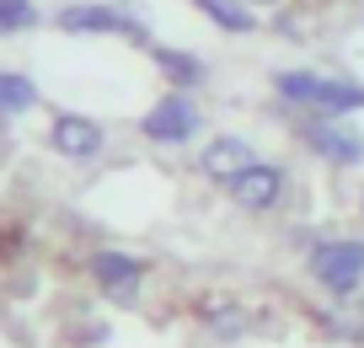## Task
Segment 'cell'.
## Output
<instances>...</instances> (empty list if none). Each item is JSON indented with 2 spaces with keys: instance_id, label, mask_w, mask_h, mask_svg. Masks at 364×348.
Wrapping results in <instances>:
<instances>
[{
  "instance_id": "cell-3",
  "label": "cell",
  "mask_w": 364,
  "mask_h": 348,
  "mask_svg": "<svg viewBox=\"0 0 364 348\" xmlns=\"http://www.w3.org/2000/svg\"><path fill=\"white\" fill-rule=\"evenodd\" d=\"M289 139L306 161H316L321 172L343 177V172L364 167V129L353 118H327V112H289L284 118Z\"/></svg>"
},
{
  "instance_id": "cell-6",
  "label": "cell",
  "mask_w": 364,
  "mask_h": 348,
  "mask_svg": "<svg viewBox=\"0 0 364 348\" xmlns=\"http://www.w3.org/2000/svg\"><path fill=\"white\" fill-rule=\"evenodd\" d=\"M134 129H139V139H145L150 150L177 156V150H193L198 139L209 135V107L198 102V91H171V86H161V97L139 112Z\"/></svg>"
},
{
  "instance_id": "cell-11",
  "label": "cell",
  "mask_w": 364,
  "mask_h": 348,
  "mask_svg": "<svg viewBox=\"0 0 364 348\" xmlns=\"http://www.w3.org/2000/svg\"><path fill=\"white\" fill-rule=\"evenodd\" d=\"M150 65H156L161 86H171V91H204L215 80V65L198 48H182V43H156L150 48Z\"/></svg>"
},
{
  "instance_id": "cell-1",
  "label": "cell",
  "mask_w": 364,
  "mask_h": 348,
  "mask_svg": "<svg viewBox=\"0 0 364 348\" xmlns=\"http://www.w3.org/2000/svg\"><path fill=\"white\" fill-rule=\"evenodd\" d=\"M268 97L284 112H327V118H359L364 112V75L348 70H321V65H273L268 70Z\"/></svg>"
},
{
  "instance_id": "cell-17",
  "label": "cell",
  "mask_w": 364,
  "mask_h": 348,
  "mask_svg": "<svg viewBox=\"0 0 364 348\" xmlns=\"http://www.w3.org/2000/svg\"><path fill=\"white\" fill-rule=\"evenodd\" d=\"M353 220H359V231H364V188H359V199H353Z\"/></svg>"
},
{
  "instance_id": "cell-5",
  "label": "cell",
  "mask_w": 364,
  "mask_h": 348,
  "mask_svg": "<svg viewBox=\"0 0 364 348\" xmlns=\"http://www.w3.org/2000/svg\"><path fill=\"white\" fill-rule=\"evenodd\" d=\"M80 273H86L91 295L102 305H113V311H139L150 295V279H156L150 258H139L129 247H91L80 258Z\"/></svg>"
},
{
  "instance_id": "cell-9",
  "label": "cell",
  "mask_w": 364,
  "mask_h": 348,
  "mask_svg": "<svg viewBox=\"0 0 364 348\" xmlns=\"http://www.w3.org/2000/svg\"><path fill=\"white\" fill-rule=\"evenodd\" d=\"M262 156H268V150H262L257 135H247V129H209V135L193 145V172L209 182V188L225 193L230 182H236L247 167H257Z\"/></svg>"
},
{
  "instance_id": "cell-14",
  "label": "cell",
  "mask_w": 364,
  "mask_h": 348,
  "mask_svg": "<svg viewBox=\"0 0 364 348\" xmlns=\"http://www.w3.org/2000/svg\"><path fill=\"white\" fill-rule=\"evenodd\" d=\"M43 107V91L27 70H0V124H16L27 112Z\"/></svg>"
},
{
  "instance_id": "cell-10",
  "label": "cell",
  "mask_w": 364,
  "mask_h": 348,
  "mask_svg": "<svg viewBox=\"0 0 364 348\" xmlns=\"http://www.w3.org/2000/svg\"><path fill=\"white\" fill-rule=\"evenodd\" d=\"M48 156H59L65 167H97V161L107 156V145H113V135H107L102 118H91V112H54L48 118V135H43Z\"/></svg>"
},
{
  "instance_id": "cell-15",
  "label": "cell",
  "mask_w": 364,
  "mask_h": 348,
  "mask_svg": "<svg viewBox=\"0 0 364 348\" xmlns=\"http://www.w3.org/2000/svg\"><path fill=\"white\" fill-rule=\"evenodd\" d=\"M43 27V11L38 0H0V38H22Z\"/></svg>"
},
{
  "instance_id": "cell-12",
  "label": "cell",
  "mask_w": 364,
  "mask_h": 348,
  "mask_svg": "<svg viewBox=\"0 0 364 348\" xmlns=\"http://www.w3.org/2000/svg\"><path fill=\"white\" fill-rule=\"evenodd\" d=\"M306 322L338 348H364V295L359 300H321L306 311Z\"/></svg>"
},
{
  "instance_id": "cell-4",
  "label": "cell",
  "mask_w": 364,
  "mask_h": 348,
  "mask_svg": "<svg viewBox=\"0 0 364 348\" xmlns=\"http://www.w3.org/2000/svg\"><path fill=\"white\" fill-rule=\"evenodd\" d=\"M54 27L70 38H124L134 48H156V27L139 0H70L54 11Z\"/></svg>"
},
{
  "instance_id": "cell-7",
  "label": "cell",
  "mask_w": 364,
  "mask_h": 348,
  "mask_svg": "<svg viewBox=\"0 0 364 348\" xmlns=\"http://www.w3.org/2000/svg\"><path fill=\"white\" fill-rule=\"evenodd\" d=\"M230 209L247 214V220H273V214H284L289 204L300 199V177L284 156H262L257 167H247L236 182L225 188Z\"/></svg>"
},
{
  "instance_id": "cell-8",
  "label": "cell",
  "mask_w": 364,
  "mask_h": 348,
  "mask_svg": "<svg viewBox=\"0 0 364 348\" xmlns=\"http://www.w3.org/2000/svg\"><path fill=\"white\" fill-rule=\"evenodd\" d=\"M193 322H198V332H204L209 343H220V348H241V343H252V337L268 327V322H262V305L247 300V295H236V290L198 295Z\"/></svg>"
},
{
  "instance_id": "cell-18",
  "label": "cell",
  "mask_w": 364,
  "mask_h": 348,
  "mask_svg": "<svg viewBox=\"0 0 364 348\" xmlns=\"http://www.w3.org/2000/svg\"><path fill=\"white\" fill-rule=\"evenodd\" d=\"M353 6H364V0H353Z\"/></svg>"
},
{
  "instance_id": "cell-16",
  "label": "cell",
  "mask_w": 364,
  "mask_h": 348,
  "mask_svg": "<svg viewBox=\"0 0 364 348\" xmlns=\"http://www.w3.org/2000/svg\"><path fill=\"white\" fill-rule=\"evenodd\" d=\"M262 16H273V11H284V6H300V0H252Z\"/></svg>"
},
{
  "instance_id": "cell-2",
  "label": "cell",
  "mask_w": 364,
  "mask_h": 348,
  "mask_svg": "<svg viewBox=\"0 0 364 348\" xmlns=\"http://www.w3.org/2000/svg\"><path fill=\"white\" fill-rule=\"evenodd\" d=\"M300 273L316 300H359L364 295V231H321L300 252Z\"/></svg>"
},
{
  "instance_id": "cell-13",
  "label": "cell",
  "mask_w": 364,
  "mask_h": 348,
  "mask_svg": "<svg viewBox=\"0 0 364 348\" xmlns=\"http://www.w3.org/2000/svg\"><path fill=\"white\" fill-rule=\"evenodd\" d=\"M188 6H193L215 33H225V38H257V33H268V16H262L252 0H188Z\"/></svg>"
}]
</instances>
